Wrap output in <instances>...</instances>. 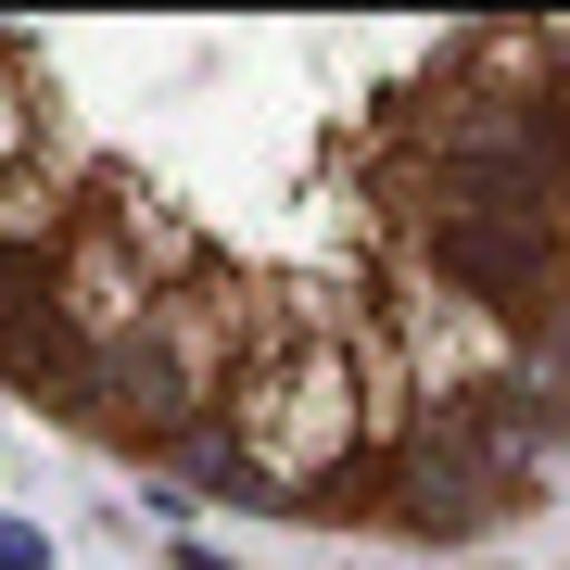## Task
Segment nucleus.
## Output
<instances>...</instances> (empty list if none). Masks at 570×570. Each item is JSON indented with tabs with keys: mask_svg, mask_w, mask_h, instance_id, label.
<instances>
[{
	"mask_svg": "<svg viewBox=\"0 0 570 570\" xmlns=\"http://www.w3.org/2000/svg\"><path fill=\"white\" fill-rule=\"evenodd\" d=\"M546 469H558V444L508 406V393H456V406H419V431L393 444L367 508H393L406 532H482V520H508Z\"/></svg>",
	"mask_w": 570,
	"mask_h": 570,
	"instance_id": "1",
	"label": "nucleus"
},
{
	"mask_svg": "<svg viewBox=\"0 0 570 570\" xmlns=\"http://www.w3.org/2000/svg\"><path fill=\"white\" fill-rule=\"evenodd\" d=\"M0 570H51V546H39L26 520H0Z\"/></svg>",
	"mask_w": 570,
	"mask_h": 570,
	"instance_id": "2",
	"label": "nucleus"
}]
</instances>
